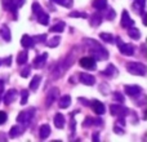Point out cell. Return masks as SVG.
<instances>
[{
	"instance_id": "1",
	"label": "cell",
	"mask_w": 147,
	"mask_h": 142,
	"mask_svg": "<svg viewBox=\"0 0 147 142\" xmlns=\"http://www.w3.org/2000/svg\"><path fill=\"white\" fill-rule=\"evenodd\" d=\"M84 43L88 45V49L92 53V56L96 57L97 60H105V58L109 57V52H107L99 43H97L96 40H92V39H84Z\"/></svg>"
},
{
	"instance_id": "2",
	"label": "cell",
	"mask_w": 147,
	"mask_h": 142,
	"mask_svg": "<svg viewBox=\"0 0 147 142\" xmlns=\"http://www.w3.org/2000/svg\"><path fill=\"white\" fill-rule=\"evenodd\" d=\"M74 62V58H72V53H70L69 56L66 57V58L63 60V61H61L59 64H57V66L54 67L53 72H52V76H53L54 80H57V79H59L62 75H63L65 72H66L67 70L70 69V66L72 65Z\"/></svg>"
},
{
	"instance_id": "3",
	"label": "cell",
	"mask_w": 147,
	"mask_h": 142,
	"mask_svg": "<svg viewBox=\"0 0 147 142\" xmlns=\"http://www.w3.org/2000/svg\"><path fill=\"white\" fill-rule=\"evenodd\" d=\"M127 70L132 75H137V76H145L147 71L146 66L143 64H141V62H129V64H127Z\"/></svg>"
},
{
	"instance_id": "4",
	"label": "cell",
	"mask_w": 147,
	"mask_h": 142,
	"mask_svg": "<svg viewBox=\"0 0 147 142\" xmlns=\"http://www.w3.org/2000/svg\"><path fill=\"white\" fill-rule=\"evenodd\" d=\"M114 41L117 44V47H119L120 53L125 54V56H133V54H134V45H133V44L123 43L119 36H116V39H114Z\"/></svg>"
},
{
	"instance_id": "5",
	"label": "cell",
	"mask_w": 147,
	"mask_h": 142,
	"mask_svg": "<svg viewBox=\"0 0 147 142\" xmlns=\"http://www.w3.org/2000/svg\"><path fill=\"white\" fill-rule=\"evenodd\" d=\"M34 115H35V109H34V107H31V109L25 110V111H22V112H20V114H18L17 122L18 123H22V124H25V125H27L28 123L32 120Z\"/></svg>"
},
{
	"instance_id": "6",
	"label": "cell",
	"mask_w": 147,
	"mask_h": 142,
	"mask_svg": "<svg viewBox=\"0 0 147 142\" xmlns=\"http://www.w3.org/2000/svg\"><path fill=\"white\" fill-rule=\"evenodd\" d=\"M110 112H111V115H114V116L124 118V116H127L128 115L129 109L123 107V106H119V105H111V106H110Z\"/></svg>"
},
{
	"instance_id": "7",
	"label": "cell",
	"mask_w": 147,
	"mask_h": 142,
	"mask_svg": "<svg viewBox=\"0 0 147 142\" xmlns=\"http://www.w3.org/2000/svg\"><path fill=\"white\" fill-rule=\"evenodd\" d=\"M80 66L85 70H96V61L93 57H83L80 58Z\"/></svg>"
},
{
	"instance_id": "8",
	"label": "cell",
	"mask_w": 147,
	"mask_h": 142,
	"mask_svg": "<svg viewBox=\"0 0 147 142\" xmlns=\"http://www.w3.org/2000/svg\"><path fill=\"white\" fill-rule=\"evenodd\" d=\"M121 26L124 28H129L132 27V26H134V21L130 18L129 13L127 12V10H123V14H121Z\"/></svg>"
},
{
	"instance_id": "9",
	"label": "cell",
	"mask_w": 147,
	"mask_h": 142,
	"mask_svg": "<svg viewBox=\"0 0 147 142\" xmlns=\"http://www.w3.org/2000/svg\"><path fill=\"white\" fill-rule=\"evenodd\" d=\"M58 96H59V91H58V88H52L51 91H49L48 96H47V102H45L47 107L51 106V105L53 103V102L56 101L57 98H58Z\"/></svg>"
},
{
	"instance_id": "10",
	"label": "cell",
	"mask_w": 147,
	"mask_h": 142,
	"mask_svg": "<svg viewBox=\"0 0 147 142\" xmlns=\"http://www.w3.org/2000/svg\"><path fill=\"white\" fill-rule=\"evenodd\" d=\"M79 76H80V81L83 84H85V85H94V84H96V78H94L93 75H90V74L83 72Z\"/></svg>"
},
{
	"instance_id": "11",
	"label": "cell",
	"mask_w": 147,
	"mask_h": 142,
	"mask_svg": "<svg viewBox=\"0 0 147 142\" xmlns=\"http://www.w3.org/2000/svg\"><path fill=\"white\" fill-rule=\"evenodd\" d=\"M124 89H125V93H127L128 96H132V97L138 96V94L142 92V89H141L140 85H125Z\"/></svg>"
},
{
	"instance_id": "12",
	"label": "cell",
	"mask_w": 147,
	"mask_h": 142,
	"mask_svg": "<svg viewBox=\"0 0 147 142\" xmlns=\"http://www.w3.org/2000/svg\"><path fill=\"white\" fill-rule=\"evenodd\" d=\"M16 97H17V91H14V89H10V91H8L7 93L4 94V97H3V99H4V103L5 105H10L16 99Z\"/></svg>"
},
{
	"instance_id": "13",
	"label": "cell",
	"mask_w": 147,
	"mask_h": 142,
	"mask_svg": "<svg viewBox=\"0 0 147 142\" xmlns=\"http://www.w3.org/2000/svg\"><path fill=\"white\" fill-rule=\"evenodd\" d=\"M90 105H92V109H93V111L96 112V114H98V115L105 114V111H106L103 103H102V102H99V101H93Z\"/></svg>"
},
{
	"instance_id": "14",
	"label": "cell",
	"mask_w": 147,
	"mask_h": 142,
	"mask_svg": "<svg viewBox=\"0 0 147 142\" xmlns=\"http://www.w3.org/2000/svg\"><path fill=\"white\" fill-rule=\"evenodd\" d=\"M47 57H48V53H43L40 54V56H38L35 60H34V67H38V69H40V67L44 66V64H45L47 61Z\"/></svg>"
},
{
	"instance_id": "15",
	"label": "cell",
	"mask_w": 147,
	"mask_h": 142,
	"mask_svg": "<svg viewBox=\"0 0 147 142\" xmlns=\"http://www.w3.org/2000/svg\"><path fill=\"white\" fill-rule=\"evenodd\" d=\"M0 36H1L5 41H10L12 35H10V30H9V27H8L7 25L1 26V28H0Z\"/></svg>"
},
{
	"instance_id": "16",
	"label": "cell",
	"mask_w": 147,
	"mask_h": 142,
	"mask_svg": "<svg viewBox=\"0 0 147 142\" xmlns=\"http://www.w3.org/2000/svg\"><path fill=\"white\" fill-rule=\"evenodd\" d=\"M71 105V97L70 96H62L61 98L58 99V106L61 107V109H67V107Z\"/></svg>"
},
{
	"instance_id": "17",
	"label": "cell",
	"mask_w": 147,
	"mask_h": 142,
	"mask_svg": "<svg viewBox=\"0 0 147 142\" xmlns=\"http://www.w3.org/2000/svg\"><path fill=\"white\" fill-rule=\"evenodd\" d=\"M145 0H137V1L133 4V9L138 13V14L143 16V12H145Z\"/></svg>"
},
{
	"instance_id": "18",
	"label": "cell",
	"mask_w": 147,
	"mask_h": 142,
	"mask_svg": "<svg viewBox=\"0 0 147 142\" xmlns=\"http://www.w3.org/2000/svg\"><path fill=\"white\" fill-rule=\"evenodd\" d=\"M49 135H51V127H49V124H43L40 127V133H39L40 140H45V138H48Z\"/></svg>"
},
{
	"instance_id": "19",
	"label": "cell",
	"mask_w": 147,
	"mask_h": 142,
	"mask_svg": "<svg viewBox=\"0 0 147 142\" xmlns=\"http://www.w3.org/2000/svg\"><path fill=\"white\" fill-rule=\"evenodd\" d=\"M22 133H23V127H21V125H14V127L10 128L9 137L16 138V137H18V136H21Z\"/></svg>"
},
{
	"instance_id": "20",
	"label": "cell",
	"mask_w": 147,
	"mask_h": 142,
	"mask_svg": "<svg viewBox=\"0 0 147 142\" xmlns=\"http://www.w3.org/2000/svg\"><path fill=\"white\" fill-rule=\"evenodd\" d=\"M40 81H41V76L40 75H35L32 78V80L30 81V89L31 91H38L39 85H40Z\"/></svg>"
},
{
	"instance_id": "21",
	"label": "cell",
	"mask_w": 147,
	"mask_h": 142,
	"mask_svg": "<svg viewBox=\"0 0 147 142\" xmlns=\"http://www.w3.org/2000/svg\"><path fill=\"white\" fill-rule=\"evenodd\" d=\"M54 125H56L57 128H63L65 127V116L62 114H56V116H54Z\"/></svg>"
},
{
	"instance_id": "22",
	"label": "cell",
	"mask_w": 147,
	"mask_h": 142,
	"mask_svg": "<svg viewBox=\"0 0 147 142\" xmlns=\"http://www.w3.org/2000/svg\"><path fill=\"white\" fill-rule=\"evenodd\" d=\"M128 34H129V38L134 39V40H138V39L141 38L140 30H138L137 27H134V26H132V27L128 28Z\"/></svg>"
},
{
	"instance_id": "23",
	"label": "cell",
	"mask_w": 147,
	"mask_h": 142,
	"mask_svg": "<svg viewBox=\"0 0 147 142\" xmlns=\"http://www.w3.org/2000/svg\"><path fill=\"white\" fill-rule=\"evenodd\" d=\"M21 44L23 45V48H30V47L34 45V40L31 36L28 35H23L22 39H21Z\"/></svg>"
},
{
	"instance_id": "24",
	"label": "cell",
	"mask_w": 147,
	"mask_h": 142,
	"mask_svg": "<svg viewBox=\"0 0 147 142\" xmlns=\"http://www.w3.org/2000/svg\"><path fill=\"white\" fill-rule=\"evenodd\" d=\"M102 22V17L99 14H93L90 18H89V23H90L92 27H97V26H99Z\"/></svg>"
},
{
	"instance_id": "25",
	"label": "cell",
	"mask_w": 147,
	"mask_h": 142,
	"mask_svg": "<svg viewBox=\"0 0 147 142\" xmlns=\"http://www.w3.org/2000/svg\"><path fill=\"white\" fill-rule=\"evenodd\" d=\"M38 22L40 25H48L49 23V16L47 13H44V10H41L38 14Z\"/></svg>"
},
{
	"instance_id": "26",
	"label": "cell",
	"mask_w": 147,
	"mask_h": 142,
	"mask_svg": "<svg viewBox=\"0 0 147 142\" xmlns=\"http://www.w3.org/2000/svg\"><path fill=\"white\" fill-rule=\"evenodd\" d=\"M93 7L97 10H103L107 8V0H94L93 1Z\"/></svg>"
},
{
	"instance_id": "27",
	"label": "cell",
	"mask_w": 147,
	"mask_h": 142,
	"mask_svg": "<svg viewBox=\"0 0 147 142\" xmlns=\"http://www.w3.org/2000/svg\"><path fill=\"white\" fill-rule=\"evenodd\" d=\"M27 62V52L26 51H22L18 53L17 56V64L18 65H25Z\"/></svg>"
},
{
	"instance_id": "28",
	"label": "cell",
	"mask_w": 147,
	"mask_h": 142,
	"mask_svg": "<svg viewBox=\"0 0 147 142\" xmlns=\"http://www.w3.org/2000/svg\"><path fill=\"white\" fill-rule=\"evenodd\" d=\"M65 27H66V23L65 22H58V23H56L53 27H51V31L52 32H63Z\"/></svg>"
},
{
	"instance_id": "29",
	"label": "cell",
	"mask_w": 147,
	"mask_h": 142,
	"mask_svg": "<svg viewBox=\"0 0 147 142\" xmlns=\"http://www.w3.org/2000/svg\"><path fill=\"white\" fill-rule=\"evenodd\" d=\"M99 38L103 41H106V43H114V36L109 32H101L99 34Z\"/></svg>"
},
{
	"instance_id": "30",
	"label": "cell",
	"mask_w": 147,
	"mask_h": 142,
	"mask_svg": "<svg viewBox=\"0 0 147 142\" xmlns=\"http://www.w3.org/2000/svg\"><path fill=\"white\" fill-rule=\"evenodd\" d=\"M115 74H117V71L116 69H115V66L114 65H109V67H107L106 70L102 72V75H106V76H112V75H115Z\"/></svg>"
},
{
	"instance_id": "31",
	"label": "cell",
	"mask_w": 147,
	"mask_h": 142,
	"mask_svg": "<svg viewBox=\"0 0 147 142\" xmlns=\"http://www.w3.org/2000/svg\"><path fill=\"white\" fill-rule=\"evenodd\" d=\"M59 41H61V38H59V36H54V38H52L51 40L48 41V47H51V48H56V47L59 44Z\"/></svg>"
},
{
	"instance_id": "32",
	"label": "cell",
	"mask_w": 147,
	"mask_h": 142,
	"mask_svg": "<svg viewBox=\"0 0 147 142\" xmlns=\"http://www.w3.org/2000/svg\"><path fill=\"white\" fill-rule=\"evenodd\" d=\"M70 17L72 18H86L88 16H86V13H83V12H71L70 13Z\"/></svg>"
},
{
	"instance_id": "33",
	"label": "cell",
	"mask_w": 147,
	"mask_h": 142,
	"mask_svg": "<svg viewBox=\"0 0 147 142\" xmlns=\"http://www.w3.org/2000/svg\"><path fill=\"white\" fill-rule=\"evenodd\" d=\"M32 40H34V44L35 43H44V41L47 40V35L45 34H43V35H38V36H35V38H32Z\"/></svg>"
},
{
	"instance_id": "34",
	"label": "cell",
	"mask_w": 147,
	"mask_h": 142,
	"mask_svg": "<svg viewBox=\"0 0 147 142\" xmlns=\"http://www.w3.org/2000/svg\"><path fill=\"white\" fill-rule=\"evenodd\" d=\"M27 98H28V92L22 91V93H21V105H22V106L27 103Z\"/></svg>"
},
{
	"instance_id": "35",
	"label": "cell",
	"mask_w": 147,
	"mask_h": 142,
	"mask_svg": "<svg viewBox=\"0 0 147 142\" xmlns=\"http://www.w3.org/2000/svg\"><path fill=\"white\" fill-rule=\"evenodd\" d=\"M53 1H56L57 4L65 5V7H67V8H71L72 7V0H53Z\"/></svg>"
},
{
	"instance_id": "36",
	"label": "cell",
	"mask_w": 147,
	"mask_h": 142,
	"mask_svg": "<svg viewBox=\"0 0 147 142\" xmlns=\"http://www.w3.org/2000/svg\"><path fill=\"white\" fill-rule=\"evenodd\" d=\"M41 10H43V8L40 7V4H39V3H34V4H32V12L35 13L36 16H38L39 13L41 12Z\"/></svg>"
},
{
	"instance_id": "37",
	"label": "cell",
	"mask_w": 147,
	"mask_h": 142,
	"mask_svg": "<svg viewBox=\"0 0 147 142\" xmlns=\"http://www.w3.org/2000/svg\"><path fill=\"white\" fill-rule=\"evenodd\" d=\"M3 1V7H4V9H7V10H9L10 9V7H13V0H1Z\"/></svg>"
},
{
	"instance_id": "38",
	"label": "cell",
	"mask_w": 147,
	"mask_h": 142,
	"mask_svg": "<svg viewBox=\"0 0 147 142\" xmlns=\"http://www.w3.org/2000/svg\"><path fill=\"white\" fill-rule=\"evenodd\" d=\"M114 98L116 99V101H119L120 103H121V102H124V96H123L120 92H115V93H114Z\"/></svg>"
},
{
	"instance_id": "39",
	"label": "cell",
	"mask_w": 147,
	"mask_h": 142,
	"mask_svg": "<svg viewBox=\"0 0 147 142\" xmlns=\"http://www.w3.org/2000/svg\"><path fill=\"white\" fill-rule=\"evenodd\" d=\"M7 119H8V115L5 114L4 111H0V125L5 124V122H7Z\"/></svg>"
},
{
	"instance_id": "40",
	"label": "cell",
	"mask_w": 147,
	"mask_h": 142,
	"mask_svg": "<svg viewBox=\"0 0 147 142\" xmlns=\"http://www.w3.org/2000/svg\"><path fill=\"white\" fill-rule=\"evenodd\" d=\"M106 17H107V20H114V17H116V13H115V10L114 9H111V8H109V14H106Z\"/></svg>"
},
{
	"instance_id": "41",
	"label": "cell",
	"mask_w": 147,
	"mask_h": 142,
	"mask_svg": "<svg viewBox=\"0 0 147 142\" xmlns=\"http://www.w3.org/2000/svg\"><path fill=\"white\" fill-rule=\"evenodd\" d=\"M93 124V119L92 118H86V120H84V123H83V127L85 128V127H89V125H92Z\"/></svg>"
},
{
	"instance_id": "42",
	"label": "cell",
	"mask_w": 147,
	"mask_h": 142,
	"mask_svg": "<svg viewBox=\"0 0 147 142\" xmlns=\"http://www.w3.org/2000/svg\"><path fill=\"white\" fill-rule=\"evenodd\" d=\"M13 4H14L17 8H20L25 4V0H13Z\"/></svg>"
},
{
	"instance_id": "43",
	"label": "cell",
	"mask_w": 147,
	"mask_h": 142,
	"mask_svg": "<svg viewBox=\"0 0 147 142\" xmlns=\"http://www.w3.org/2000/svg\"><path fill=\"white\" fill-rule=\"evenodd\" d=\"M28 75H30V69H25L21 71V76H23V78H27Z\"/></svg>"
},
{
	"instance_id": "44",
	"label": "cell",
	"mask_w": 147,
	"mask_h": 142,
	"mask_svg": "<svg viewBox=\"0 0 147 142\" xmlns=\"http://www.w3.org/2000/svg\"><path fill=\"white\" fill-rule=\"evenodd\" d=\"M115 133H117V135H124V131H123V128L117 127V125H115Z\"/></svg>"
},
{
	"instance_id": "45",
	"label": "cell",
	"mask_w": 147,
	"mask_h": 142,
	"mask_svg": "<svg viewBox=\"0 0 147 142\" xmlns=\"http://www.w3.org/2000/svg\"><path fill=\"white\" fill-rule=\"evenodd\" d=\"M74 128H76V122L75 120H71V123H70V131L74 132Z\"/></svg>"
},
{
	"instance_id": "46",
	"label": "cell",
	"mask_w": 147,
	"mask_h": 142,
	"mask_svg": "<svg viewBox=\"0 0 147 142\" xmlns=\"http://www.w3.org/2000/svg\"><path fill=\"white\" fill-rule=\"evenodd\" d=\"M10 61H12V57H8V58L5 60L4 62H1V64H4V65H7V66H9V65H10Z\"/></svg>"
},
{
	"instance_id": "47",
	"label": "cell",
	"mask_w": 147,
	"mask_h": 142,
	"mask_svg": "<svg viewBox=\"0 0 147 142\" xmlns=\"http://www.w3.org/2000/svg\"><path fill=\"white\" fill-rule=\"evenodd\" d=\"M93 140H94V141H99V133H98V132H96V133L93 135Z\"/></svg>"
},
{
	"instance_id": "48",
	"label": "cell",
	"mask_w": 147,
	"mask_h": 142,
	"mask_svg": "<svg viewBox=\"0 0 147 142\" xmlns=\"http://www.w3.org/2000/svg\"><path fill=\"white\" fill-rule=\"evenodd\" d=\"M3 91H4V81L0 80V94L3 93Z\"/></svg>"
},
{
	"instance_id": "49",
	"label": "cell",
	"mask_w": 147,
	"mask_h": 142,
	"mask_svg": "<svg viewBox=\"0 0 147 142\" xmlns=\"http://www.w3.org/2000/svg\"><path fill=\"white\" fill-rule=\"evenodd\" d=\"M79 99H80V102H81V103H83V105H85V106H89V105H90L88 101H86V99H85V101H84V98H79Z\"/></svg>"
},
{
	"instance_id": "50",
	"label": "cell",
	"mask_w": 147,
	"mask_h": 142,
	"mask_svg": "<svg viewBox=\"0 0 147 142\" xmlns=\"http://www.w3.org/2000/svg\"><path fill=\"white\" fill-rule=\"evenodd\" d=\"M0 65H1V60H0Z\"/></svg>"
},
{
	"instance_id": "51",
	"label": "cell",
	"mask_w": 147,
	"mask_h": 142,
	"mask_svg": "<svg viewBox=\"0 0 147 142\" xmlns=\"http://www.w3.org/2000/svg\"><path fill=\"white\" fill-rule=\"evenodd\" d=\"M0 99H1V97H0Z\"/></svg>"
}]
</instances>
